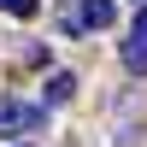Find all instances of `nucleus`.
Masks as SVG:
<instances>
[{"instance_id": "f257e3e1", "label": "nucleus", "mask_w": 147, "mask_h": 147, "mask_svg": "<svg viewBox=\"0 0 147 147\" xmlns=\"http://www.w3.org/2000/svg\"><path fill=\"white\" fill-rule=\"evenodd\" d=\"M41 118H47V106H30V100L0 94V136H35Z\"/></svg>"}, {"instance_id": "f03ea898", "label": "nucleus", "mask_w": 147, "mask_h": 147, "mask_svg": "<svg viewBox=\"0 0 147 147\" xmlns=\"http://www.w3.org/2000/svg\"><path fill=\"white\" fill-rule=\"evenodd\" d=\"M41 100H47V106L77 100V77H71V71H53V77H47V88H41Z\"/></svg>"}, {"instance_id": "7ed1b4c3", "label": "nucleus", "mask_w": 147, "mask_h": 147, "mask_svg": "<svg viewBox=\"0 0 147 147\" xmlns=\"http://www.w3.org/2000/svg\"><path fill=\"white\" fill-rule=\"evenodd\" d=\"M112 18H118L112 0H82V30H112Z\"/></svg>"}, {"instance_id": "20e7f679", "label": "nucleus", "mask_w": 147, "mask_h": 147, "mask_svg": "<svg viewBox=\"0 0 147 147\" xmlns=\"http://www.w3.org/2000/svg\"><path fill=\"white\" fill-rule=\"evenodd\" d=\"M124 65L147 77V41H136V35H129V41H124Z\"/></svg>"}, {"instance_id": "39448f33", "label": "nucleus", "mask_w": 147, "mask_h": 147, "mask_svg": "<svg viewBox=\"0 0 147 147\" xmlns=\"http://www.w3.org/2000/svg\"><path fill=\"white\" fill-rule=\"evenodd\" d=\"M6 12H12V18H35V12H41V0H6Z\"/></svg>"}, {"instance_id": "423d86ee", "label": "nucleus", "mask_w": 147, "mask_h": 147, "mask_svg": "<svg viewBox=\"0 0 147 147\" xmlns=\"http://www.w3.org/2000/svg\"><path fill=\"white\" fill-rule=\"evenodd\" d=\"M136 41H147V0H136Z\"/></svg>"}, {"instance_id": "0eeeda50", "label": "nucleus", "mask_w": 147, "mask_h": 147, "mask_svg": "<svg viewBox=\"0 0 147 147\" xmlns=\"http://www.w3.org/2000/svg\"><path fill=\"white\" fill-rule=\"evenodd\" d=\"M0 6H6V0H0Z\"/></svg>"}]
</instances>
